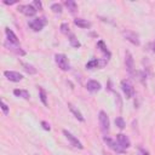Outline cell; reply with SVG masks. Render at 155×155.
Segmentation results:
<instances>
[{
  "label": "cell",
  "mask_w": 155,
  "mask_h": 155,
  "mask_svg": "<svg viewBox=\"0 0 155 155\" xmlns=\"http://www.w3.org/2000/svg\"><path fill=\"white\" fill-rule=\"evenodd\" d=\"M122 35H124L125 39H126L127 41H130L131 44H133V45H136V46H139V44H140L139 36H138V34H136L134 31H132V30H125V31H122Z\"/></svg>",
  "instance_id": "obj_7"
},
{
  "label": "cell",
  "mask_w": 155,
  "mask_h": 155,
  "mask_svg": "<svg viewBox=\"0 0 155 155\" xmlns=\"http://www.w3.org/2000/svg\"><path fill=\"white\" fill-rule=\"evenodd\" d=\"M5 34H6V38H7V41L15 44V45H19V40L17 38V35L10 29V28H6L5 29Z\"/></svg>",
  "instance_id": "obj_15"
},
{
  "label": "cell",
  "mask_w": 155,
  "mask_h": 155,
  "mask_svg": "<svg viewBox=\"0 0 155 155\" xmlns=\"http://www.w3.org/2000/svg\"><path fill=\"white\" fill-rule=\"evenodd\" d=\"M138 155H149V153H148V150H145L144 148L138 147Z\"/></svg>",
  "instance_id": "obj_29"
},
{
  "label": "cell",
  "mask_w": 155,
  "mask_h": 155,
  "mask_svg": "<svg viewBox=\"0 0 155 155\" xmlns=\"http://www.w3.org/2000/svg\"><path fill=\"white\" fill-rule=\"evenodd\" d=\"M51 10L54 12V13H62V5L58 4V2H54L51 5Z\"/></svg>",
  "instance_id": "obj_26"
},
{
  "label": "cell",
  "mask_w": 155,
  "mask_h": 155,
  "mask_svg": "<svg viewBox=\"0 0 155 155\" xmlns=\"http://www.w3.org/2000/svg\"><path fill=\"white\" fill-rule=\"evenodd\" d=\"M13 94H15L16 97H21V98H23V99H29V98H30V94H29V92H28L27 90L16 88V90H13Z\"/></svg>",
  "instance_id": "obj_18"
},
{
  "label": "cell",
  "mask_w": 155,
  "mask_h": 155,
  "mask_svg": "<svg viewBox=\"0 0 155 155\" xmlns=\"http://www.w3.org/2000/svg\"><path fill=\"white\" fill-rule=\"evenodd\" d=\"M74 24L80 27V28H90L91 27V23L87 22L86 19H82V18H75L74 19Z\"/></svg>",
  "instance_id": "obj_20"
},
{
  "label": "cell",
  "mask_w": 155,
  "mask_h": 155,
  "mask_svg": "<svg viewBox=\"0 0 155 155\" xmlns=\"http://www.w3.org/2000/svg\"><path fill=\"white\" fill-rule=\"evenodd\" d=\"M64 5L70 11V13H75L78 11V4L74 0H67V1H64Z\"/></svg>",
  "instance_id": "obj_19"
},
{
  "label": "cell",
  "mask_w": 155,
  "mask_h": 155,
  "mask_svg": "<svg viewBox=\"0 0 155 155\" xmlns=\"http://www.w3.org/2000/svg\"><path fill=\"white\" fill-rule=\"evenodd\" d=\"M151 47H153V52L155 53V42H153V45H151Z\"/></svg>",
  "instance_id": "obj_32"
},
{
  "label": "cell",
  "mask_w": 155,
  "mask_h": 155,
  "mask_svg": "<svg viewBox=\"0 0 155 155\" xmlns=\"http://www.w3.org/2000/svg\"><path fill=\"white\" fill-rule=\"evenodd\" d=\"M108 59H98V58H94V59H91L90 62L86 63V68L87 69H94V68H103L105 64H107Z\"/></svg>",
  "instance_id": "obj_10"
},
{
  "label": "cell",
  "mask_w": 155,
  "mask_h": 155,
  "mask_svg": "<svg viewBox=\"0 0 155 155\" xmlns=\"http://www.w3.org/2000/svg\"><path fill=\"white\" fill-rule=\"evenodd\" d=\"M68 108H69V110L74 114V116H75L79 121H81V122H84V121H85V117L82 116V114L80 113V110H79V109H76L71 103H68Z\"/></svg>",
  "instance_id": "obj_16"
},
{
  "label": "cell",
  "mask_w": 155,
  "mask_h": 155,
  "mask_svg": "<svg viewBox=\"0 0 155 155\" xmlns=\"http://www.w3.org/2000/svg\"><path fill=\"white\" fill-rule=\"evenodd\" d=\"M41 126H42V128H44V130H46V131H50V130H51L50 124H48V122H46V121H41Z\"/></svg>",
  "instance_id": "obj_30"
},
{
  "label": "cell",
  "mask_w": 155,
  "mask_h": 155,
  "mask_svg": "<svg viewBox=\"0 0 155 155\" xmlns=\"http://www.w3.org/2000/svg\"><path fill=\"white\" fill-rule=\"evenodd\" d=\"M4 46H5L7 50H10V51L15 52L16 54L25 56V51H24V50H22L19 45H15V44H12V42H10V41H7V40H6V41L4 42Z\"/></svg>",
  "instance_id": "obj_9"
},
{
  "label": "cell",
  "mask_w": 155,
  "mask_h": 155,
  "mask_svg": "<svg viewBox=\"0 0 155 155\" xmlns=\"http://www.w3.org/2000/svg\"><path fill=\"white\" fill-rule=\"evenodd\" d=\"M98 120H99V126H101V130L104 134H107L110 130V121H109V117L107 115L105 111L101 110L99 114H98Z\"/></svg>",
  "instance_id": "obj_1"
},
{
  "label": "cell",
  "mask_w": 155,
  "mask_h": 155,
  "mask_svg": "<svg viewBox=\"0 0 155 155\" xmlns=\"http://www.w3.org/2000/svg\"><path fill=\"white\" fill-rule=\"evenodd\" d=\"M39 97H40V101L42 102V104L47 107V94L42 87H39Z\"/></svg>",
  "instance_id": "obj_23"
},
{
  "label": "cell",
  "mask_w": 155,
  "mask_h": 155,
  "mask_svg": "<svg viewBox=\"0 0 155 155\" xmlns=\"http://www.w3.org/2000/svg\"><path fill=\"white\" fill-rule=\"evenodd\" d=\"M17 10H18V12L25 15L27 17H33V16H35V15H36V11H38L33 5H18Z\"/></svg>",
  "instance_id": "obj_6"
},
{
  "label": "cell",
  "mask_w": 155,
  "mask_h": 155,
  "mask_svg": "<svg viewBox=\"0 0 155 155\" xmlns=\"http://www.w3.org/2000/svg\"><path fill=\"white\" fill-rule=\"evenodd\" d=\"M97 47H98V48H99V50H101V51L107 56V59H109V58H110L111 53H110V51L108 50V47H107V45L104 44V41H103V40H99V41L97 42Z\"/></svg>",
  "instance_id": "obj_17"
},
{
  "label": "cell",
  "mask_w": 155,
  "mask_h": 155,
  "mask_svg": "<svg viewBox=\"0 0 155 155\" xmlns=\"http://www.w3.org/2000/svg\"><path fill=\"white\" fill-rule=\"evenodd\" d=\"M4 75L10 80V81H13V82H18L23 79V75L18 71H13V70H5L4 71Z\"/></svg>",
  "instance_id": "obj_11"
},
{
  "label": "cell",
  "mask_w": 155,
  "mask_h": 155,
  "mask_svg": "<svg viewBox=\"0 0 155 155\" xmlns=\"http://www.w3.org/2000/svg\"><path fill=\"white\" fill-rule=\"evenodd\" d=\"M54 61H56V63H57L58 68H61L62 70L67 71V70H69V69H70L69 61H68V58H67V56H65V54H63V53H57V54L54 56Z\"/></svg>",
  "instance_id": "obj_2"
},
{
  "label": "cell",
  "mask_w": 155,
  "mask_h": 155,
  "mask_svg": "<svg viewBox=\"0 0 155 155\" xmlns=\"http://www.w3.org/2000/svg\"><path fill=\"white\" fill-rule=\"evenodd\" d=\"M1 109H2L5 115H8V107H7V104L4 101H1Z\"/></svg>",
  "instance_id": "obj_27"
},
{
  "label": "cell",
  "mask_w": 155,
  "mask_h": 155,
  "mask_svg": "<svg viewBox=\"0 0 155 155\" xmlns=\"http://www.w3.org/2000/svg\"><path fill=\"white\" fill-rule=\"evenodd\" d=\"M125 65H126V69L127 71L133 75V69H134V65H133V58H132V54L126 51V54H125Z\"/></svg>",
  "instance_id": "obj_13"
},
{
  "label": "cell",
  "mask_w": 155,
  "mask_h": 155,
  "mask_svg": "<svg viewBox=\"0 0 155 155\" xmlns=\"http://www.w3.org/2000/svg\"><path fill=\"white\" fill-rule=\"evenodd\" d=\"M116 142L119 143V145L122 148V149H127L131 147V142L128 139V137L124 133H119L116 134Z\"/></svg>",
  "instance_id": "obj_12"
},
{
  "label": "cell",
  "mask_w": 155,
  "mask_h": 155,
  "mask_svg": "<svg viewBox=\"0 0 155 155\" xmlns=\"http://www.w3.org/2000/svg\"><path fill=\"white\" fill-rule=\"evenodd\" d=\"M115 125L120 128V130H124L125 128V126H126V124H125V120L121 117V116H117L116 119H115Z\"/></svg>",
  "instance_id": "obj_24"
},
{
  "label": "cell",
  "mask_w": 155,
  "mask_h": 155,
  "mask_svg": "<svg viewBox=\"0 0 155 155\" xmlns=\"http://www.w3.org/2000/svg\"><path fill=\"white\" fill-rule=\"evenodd\" d=\"M121 88L125 93V97L127 99H131L133 96H134V88H133V85L128 81V80H122L121 81Z\"/></svg>",
  "instance_id": "obj_4"
},
{
  "label": "cell",
  "mask_w": 155,
  "mask_h": 155,
  "mask_svg": "<svg viewBox=\"0 0 155 155\" xmlns=\"http://www.w3.org/2000/svg\"><path fill=\"white\" fill-rule=\"evenodd\" d=\"M69 42H70V45H71L73 47H75V48H79V47L81 46L80 41L76 39V36H75L74 34H69Z\"/></svg>",
  "instance_id": "obj_22"
},
{
  "label": "cell",
  "mask_w": 155,
  "mask_h": 155,
  "mask_svg": "<svg viewBox=\"0 0 155 155\" xmlns=\"http://www.w3.org/2000/svg\"><path fill=\"white\" fill-rule=\"evenodd\" d=\"M103 140H104V143L111 149V150H114L115 153H120V154H122V153H125V149H122L120 145H119V143L117 142H115L113 138H110V137H107V136H104V138H103Z\"/></svg>",
  "instance_id": "obj_5"
},
{
  "label": "cell",
  "mask_w": 155,
  "mask_h": 155,
  "mask_svg": "<svg viewBox=\"0 0 155 155\" xmlns=\"http://www.w3.org/2000/svg\"><path fill=\"white\" fill-rule=\"evenodd\" d=\"M22 67H23L24 71L28 73L29 75H33V74H36V73H38L36 68H34V67H33L31 64H29V63H22Z\"/></svg>",
  "instance_id": "obj_21"
},
{
  "label": "cell",
  "mask_w": 155,
  "mask_h": 155,
  "mask_svg": "<svg viewBox=\"0 0 155 155\" xmlns=\"http://www.w3.org/2000/svg\"><path fill=\"white\" fill-rule=\"evenodd\" d=\"M63 134L65 136V138L70 142V144L73 145V147H75V148H78V149H84V145H82V143L74 136V134H71L70 132H68L67 130H63Z\"/></svg>",
  "instance_id": "obj_8"
},
{
  "label": "cell",
  "mask_w": 155,
  "mask_h": 155,
  "mask_svg": "<svg viewBox=\"0 0 155 155\" xmlns=\"http://www.w3.org/2000/svg\"><path fill=\"white\" fill-rule=\"evenodd\" d=\"M47 21L45 19V17H40V18H34L31 21H29L28 25L34 30V31H40L45 25H46Z\"/></svg>",
  "instance_id": "obj_3"
},
{
  "label": "cell",
  "mask_w": 155,
  "mask_h": 155,
  "mask_svg": "<svg viewBox=\"0 0 155 155\" xmlns=\"http://www.w3.org/2000/svg\"><path fill=\"white\" fill-rule=\"evenodd\" d=\"M59 29H61V33H62V34L68 35V34L70 33V28H69V24H68V23H62L61 27H59Z\"/></svg>",
  "instance_id": "obj_25"
},
{
  "label": "cell",
  "mask_w": 155,
  "mask_h": 155,
  "mask_svg": "<svg viewBox=\"0 0 155 155\" xmlns=\"http://www.w3.org/2000/svg\"><path fill=\"white\" fill-rule=\"evenodd\" d=\"M15 2H16V1H6V0L4 1V4H5V5H13Z\"/></svg>",
  "instance_id": "obj_31"
},
{
  "label": "cell",
  "mask_w": 155,
  "mask_h": 155,
  "mask_svg": "<svg viewBox=\"0 0 155 155\" xmlns=\"http://www.w3.org/2000/svg\"><path fill=\"white\" fill-rule=\"evenodd\" d=\"M33 6H34L36 10H41V8H42V4H41V1H39V0H34V1H33Z\"/></svg>",
  "instance_id": "obj_28"
},
{
  "label": "cell",
  "mask_w": 155,
  "mask_h": 155,
  "mask_svg": "<svg viewBox=\"0 0 155 155\" xmlns=\"http://www.w3.org/2000/svg\"><path fill=\"white\" fill-rule=\"evenodd\" d=\"M86 88H87L90 92L94 93V92H98V91L102 88V86H101V84H99L97 80H88V81L86 82Z\"/></svg>",
  "instance_id": "obj_14"
}]
</instances>
